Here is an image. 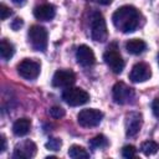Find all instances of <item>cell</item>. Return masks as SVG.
Returning a JSON list of instances; mask_svg holds the SVG:
<instances>
[{
    "mask_svg": "<svg viewBox=\"0 0 159 159\" xmlns=\"http://www.w3.org/2000/svg\"><path fill=\"white\" fill-rule=\"evenodd\" d=\"M76 82V75L71 70H58L52 77V86L58 88H68Z\"/></svg>",
    "mask_w": 159,
    "mask_h": 159,
    "instance_id": "9",
    "label": "cell"
},
{
    "mask_svg": "<svg viewBox=\"0 0 159 159\" xmlns=\"http://www.w3.org/2000/svg\"><path fill=\"white\" fill-rule=\"evenodd\" d=\"M142 114L138 112H130L125 117V134L128 137H134L142 127Z\"/></svg>",
    "mask_w": 159,
    "mask_h": 159,
    "instance_id": "12",
    "label": "cell"
},
{
    "mask_svg": "<svg viewBox=\"0 0 159 159\" xmlns=\"http://www.w3.org/2000/svg\"><path fill=\"white\" fill-rule=\"evenodd\" d=\"M152 76V70L149 67V65H147L145 62H139L135 63L129 73V80L134 83H139V82H145L147 80H149Z\"/></svg>",
    "mask_w": 159,
    "mask_h": 159,
    "instance_id": "10",
    "label": "cell"
},
{
    "mask_svg": "<svg viewBox=\"0 0 159 159\" xmlns=\"http://www.w3.org/2000/svg\"><path fill=\"white\" fill-rule=\"evenodd\" d=\"M29 41L34 50L45 51L47 47V31L40 25H34L29 30Z\"/></svg>",
    "mask_w": 159,
    "mask_h": 159,
    "instance_id": "3",
    "label": "cell"
},
{
    "mask_svg": "<svg viewBox=\"0 0 159 159\" xmlns=\"http://www.w3.org/2000/svg\"><path fill=\"white\" fill-rule=\"evenodd\" d=\"M5 149H6V139L4 137H1V149H0V152H4Z\"/></svg>",
    "mask_w": 159,
    "mask_h": 159,
    "instance_id": "29",
    "label": "cell"
},
{
    "mask_svg": "<svg viewBox=\"0 0 159 159\" xmlns=\"http://www.w3.org/2000/svg\"><path fill=\"white\" fill-rule=\"evenodd\" d=\"M159 149V145L158 143L153 142V140H147V142H143L142 145H140V150L144 155H152L154 153H157V150Z\"/></svg>",
    "mask_w": 159,
    "mask_h": 159,
    "instance_id": "19",
    "label": "cell"
},
{
    "mask_svg": "<svg viewBox=\"0 0 159 159\" xmlns=\"http://www.w3.org/2000/svg\"><path fill=\"white\" fill-rule=\"evenodd\" d=\"M76 60L83 67H91L96 62L94 53L92 48L87 45H81L76 51Z\"/></svg>",
    "mask_w": 159,
    "mask_h": 159,
    "instance_id": "11",
    "label": "cell"
},
{
    "mask_svg": "<svg viewBox=\"0 0 159 159\" xmlns=\"http://www.w3.org/2000/svg\"><path fill=\"white\" fill-rule=\"evenodd\" d=\"M30 127H31V122L29 118H20L15 120V123L12 124V132L17 137H24L29 133Z\"/></svg>",
    "mask_w": 159,
    "mask_h": 159,
    "instance_id": "15",
    "label": "cell"
},
{
    "mask_svg": "<svg viewBox=\"0 0 159 159\" xmlns=\"http://www.w3.org/2000/svg\"><path fill=\"white\" fill-rule=\"evenodd\" d=\"M22 25H24V20H22L21 17H16V19H14L12 22L10 24V26H11V29H12L14 31L20 30V27H22Z\"/></svg>",
    "mask_w": 159,
    "mask_h": 159,
    "instance_id": "25",
    "label": "cell"
},
{
    "mask_svg": "<svg viewBox=\"0 0 159 159\" xmlns=\"http://www.w3.org/2000/svg\"><path fill=\"white\" fill-rule=\"evenodd\" d=\"M46 148L48 149V150H53V152H56V150H60V148H61V145H62V142H61V139L60 138H50L47 142H46Z\"/></svg>",
    "mask_w": 159,
    "mask_h": 159,
    "instance_id": "21",
    "label": "cell"
},
{
    "mask_svg": "<svg viewBox=\"0 0 159 159\" xmlns=\"http://www.w3.org/2000/svg\"><path fill=\"white\" fill-rule=\"evenodd\" d=\"M139 17L140 15L134 6L124 5L114 11L112 16V21L117 30L124 34H129V32H133L138 27Z\"/></svg>",
    "mask_w": 159,
    "mask_h": 159,
    "instance_id": "1",
    "label": "cell"
},
{
    "mask_svg": "<svg viewBox=\"0 0 159 159\" xmlns=\"http://www.w3.org/2000/svg\"><path fill=\"white\" fill-rule=\"evenodd\" d=\"M68 155H70V158H73V159H82V158H88L89 153L83 147L72 145L68 149Z\"/></svg>",
    "mask_w": 159,
    "mask_h": 159,
    "instance_id": "18",
    "label": "cell"
},
{
    "mask_svg": "<svg viewBox=\"0 0 159 159\" xmlns=\"http://www.w3.org/2000/svg\"><path fill=\"white\" fill-rule=\"evenodd\" d=\"M152 109H153V113L155 117L159 118V98H155L152 103Z\"/></svg>",
    "mask_w": 159,
    "mask_h": 159,
    "instance_id": "26",
    "label": "cell"
},
{
    "mask_svg": "<svg viewBox=\"0 0 159 159\" xmlns=\"http://www.w3.org/2000/svg\"><path fill=\"white\" fill-rule=\"evenodd\" d=\"M36 144L31 140H24L20 144H17L14 149V157L21 158V159H29L35 157L36 154Z\"/></svg>",
    "mask_w": 159,
    "mask_h": 159,
    "instance_id": "13",
    "label": "cell"
},
{
    "mask_svg": "<svg viewBox=\"0 0 159 159\" xmlns=\"http://www.w3.org/2000/svg\"><path fill=\"white\" fill-rule=\"evenodd\" d=\"M103 60L107 63V66L112 70L114 73H120L124 68V61L116 46V43H112L108 46L107 51L103 53Z\"/></svg>",
    "mask_w": 159,
    "mask_h": 159,
    "instance_id": "4",
    "label": "cell"
},
{
    "mask_svg": "<svg viewBox=\"0 0 159 159\" xmlns=\"http://www.w3.org/2000/svg\"><path fill=\"white\" fill-rule=\"evenodd\" d=\"M11 14H12V11L5 4H1L0 5V17H1V20H6Z\"/></svg>",
    "mask_w": 159,
    "mask_h": 159,
    "instance_id": "24",
    "label": "cell"
},
{
    "mask_svg": "<svg viewBox=\"0 0 159 159\" xmlns=\"http://www.w3.org/2000/svg\"><path fill=\"white\" fill-rule=\"evenodd\" d=\"M55 15H56V10L55 6L51 4H42L34 9V16L41 21H48L53 19Z\"/></svg>",
    "mask_w": 159,
    "mask_h": 159,
    "instance_id": "14",
    "label": "cell"
},
{
    "mask_svg": "<svg viewBox=\"0 0 159 159\" xmlns=\"http://www.w3.org/2000/svg\"><path fill=\"white\" fill-rule=\"evenodd\" d=\"M91 35L92 39L97 42H104L108 37L106 20L98 11H94L91 17Z\"/></svg>",
    "mask_w": 159,
    "mask_h": 159,
    "instance_id": "2",
    "label": "cell"
},
{
    "mask_svg": "<svg viewBox=\"0 0 159 159\" xmlns=\"http://www.w3.org/2000/svg\"><path fill=\"white\" fill-rule=\"evenodd\" d=\"M134 97V91L124 82H117L113 86V99L117 104H127Z\"/></svg>",
    "mask_w": 159,
    "mask_h": 159,
    "instance_id": "8",
    "label": "cell"
},
{
    "mask_svg": "<svg viewBox=\"0 0 159 159\" xmlns=\"http://www.w3.org/2000/svg\"><path fill=\"white\" fill-rule=\"evenodd\" d=\"M15 53V48L14 46L6 41V40H1L0 42V55H1V58L5 60V61H9Z\"/></svg>",
    "mask_w": 159,
    "mask_h": 159,
    "instance_id": "17",
    "label": "cell"
},
{
    "mask_svg": "<svg viewBox=\"0 0 159 159\" xmlns=\"http://www.w3.org/2000/svg\"><path fill=\"white\" fill-rule=\"evenodd\" d=\"M62 99L67 104L76 107V106H82L87 103L89 101V94L82 88L68 87L62 92Z\"/></svg>",
    "mask_w": 159,
    "mask_h": 159,
    "instance_id": "5",
    "label": "cell"
},
{
    "mask_svg": "<svg viewBox=\"0 0 159 159\" xmlns=\"http://www.w3.org/2000/svg\"><path fill=\"white\" fill-rule=\"evenodd\" d=\"M15 5H17V6H22V5H25L26 4V0H11Z\"/></svg>",
    "mask_w": 159,
    "mask_h": 159,
    "instance_id": "28",
    "label": "cell"
},
{
    "mask_svg": "<svg viewBox=\"0 0 159 159\" xmlns=\"http://www.w3.org/2000/svg\"><path fill=\"white\" fill-rule=\"evenodd\" d=\"M108 145V140L104 135L99 134V135H96L93 139L89 140V147L91 149H102V148H106Z\"/></svg>",
    "mask_w": 159,
    "mask_h": 159,
    "instance_id": "20",
    "label": "cell"
},
{
    "mask_svg": "<svg viewBox=\"0 0 159 159\" xmlns=\"http://www.w3.org/2000/svg\"><path fill=\"white\" fill-rule=\"evenodd\" d=\"M48 113H50V116H51L52 118L58 119V118H62V117L65 116V109H63L62 107H60V106H53V107L50 108Z\"/></svg>",
    "mask_w": 159,
    "mask_h": 159,
    "instance_id": "22",
    "label": "cell"
},
{
    "mask_svg": "<svg viewBox=\"0 0 159 159\" xmlns=\"http://www.w3.org/2000/svg\"><path fill=\"white\" fill-rule=\"evenodd\" d=\"M40 63L34 61V60H30V58H25L22 60L19 65H17V72L19 75L25 78V80H29V81H32V80H36L40 75Z\"/></svg>",
    "mask_w": 159,
    "mask_h": 159,
    "instance_id": "7",
    "label": "cell"
},
{
    "mask_svg": "<svg viewBox=\"0 0 159 159\" xmlns=\"http://www.w3.org/2000/svg\"><path fill=\"white\" fill-rule=\"evenodd\" d=\"M137 154V149L133 147V145H124L123 149H122V155L127 159H130V158H134Z\"/></svg>",
    "mask_w": 159,
    "mask_h": 159,
    "instance_id": "23",
    "label": "cell"
},
{
    "mask_svg": "<svg viewBox=\"0 0 159 159\" xmlns=\"http://www.w3.org/2000/svg\"><path fill=\"white\" fill-rule=\"evenodd\" d=\"M103 119V113L98 109L94 108H87L82 109L78 116H77V122L81 127L84 128H91V127H97Z\"/></svg>",
    "mask_w": 159,
    "mask_h": 159,
    "instance_id": "6",
    "label": "cell"
},
{
    "mask_svg": "<svg viewBox=\"0 0 159 159\" xmlns=\"http://www.w3.org/2000/svg\"><path fill=\"white\" fill-rule=\"evenodd\" d=\"M158 63H159V55H158Z\"/></svg>",
    "mask_w": 159,
    "mask_h": 159,
    "instance_id": "30",
    "label": "cell"
},
{
    "mask_svg": "<svg viewBox=\"0 0 159 159\" xmlns=\"http://www.w3.org/2000/svg\"><path fill=\"white\" fill-rule=\"evenodd\" d=\"M147 48V43L139 39H132L125 43V50L132 55H139Z\"/></svg>",
    "mask_w": 159,
    "mask_h": 159,
    "instance_id": "16",
    "label": "cell"
},
{
    "mask_svg": "<svg viewBox=\"0 0 159 159\" xmlns=\"http://www.w3.org/2000/svg\"><path fill=\"white\" fill-rule=\"evenodd\" d=\"M93 1L97 4H101V5H109L113 0H93Z\"/></svg>",
    "mask_w": 159,
    "mask_h": 159,
    "instance_id": "27",
    "label": "cell"
}]
</instances>
